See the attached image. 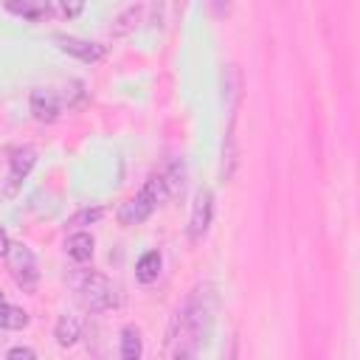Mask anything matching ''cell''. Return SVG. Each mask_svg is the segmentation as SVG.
Wrapping results in <instances>:
<instances>
[{"label": "cell", "mask_w": 360, "mask_h": 360, "mask_svg": "<svg viewBox=\"0 0 360 360\" xmlns=\"http://www.w3.org/2000/svg\"><path fill=\"white\" fill-rule=\"evenodd\" d=\"M177 191H183V166L172 163L166 172L149 177L146 186L118 208V219H121L124 225H138V222H143L163 200H169V197L177 194Z\"/></svg>", "instance_id": "6da1fadb"}, {"label": "cell", "mask_w": 360, "mask_h": 360, "mask_svg": "<svg viewBox=\"0 0 360 360\" xmlns=\"http://www.w3.org/2000/svg\"><path fill=\"white\" fill-rule=\"evenodd\" d=\"M76 292H79V301H82L87 309H93V312L107 309V307L115 304V287H112L104 276H98V273H84V276L79 278Z\"/></svg>", "instance_id": "7a4b0ae2"}, {"label": "cell", "mask_w": 360, "mask_h": 360, "mask_svg": "<svg viewBox=\"0 0 360 360\" xmlns=\"http://www.w3.org/2000/svg\"><path fill=\"white\" fill-rule=\"evenodd\" d=\"M6 259H8V270H11L14 281H17L22 290H34V287H37V278H39L34 253H31L25 245H8Z\"/></svg>", "instance_id": "3957f363"}, {"label": "cell", "mask_w": 360, "mask_h": 360, "mask_svg": "<svg viewBox=\"0 0 360 360\" xmlns=\"http://www.w3.org/2000/svg\"><path fill=\"white\" fill-rule=\"evenodd\" d=\"M31 112L37 121H56L59 112H62V98L56 90H48V87H37L31 93Z\"/></svg>", "instance_id": "277c9868"}, {"label": "cell", "mask_w": 360, "mask_h": 360, "mask_svg": "<svg viewBox=\"0 0 360 360\" xmlns=\"http://www.w3.org/2000/svg\"><path fill=\"white\" fill-rule=\"evenodd\" d=\"M56 45H59V51H65V53H70V56H76V59H82V62H96V59L104 56V45L87 42V39H79V37H65V34H59V37H56Z\"/></svg>", "instance_id": "5b68a950"}, {"label": "cell", "mask_w": 360, "mask_h": 360, "mask_svg": "<svg viewBox=\"0 0 360 360\" xmlns=\"http://www.w3.org/2000/svg\"><path fill=\"white\" fill-rule=\"evenodd\" d=\"M211 208H214V197H211V191H197V200H194V208H191V228H188V233H191V242H197L202 233H205V228H208V222H211Z\"/></svg>", "instance_id": "8992f818"}, {"label": "cell", "mask_w": 360, "mask_h": 360, "mask_svg": "<svg viewBox=\"0 0 360 360\" xmlns=\"http://www.w3.org/2000/svg\"><path fill=\"white\" fill-rule=\"evenodd\" d=\"M8 160H11V172H8L6 194H14V191H17V186H20V180L31 172V166H34V160H37V152H34L31 146H22V149H14Z\"/></svg>", "instance_id": "52a82bcc"}, {"label": "cell", "mask_w": 360, "mask_h": 360, "mask_svg": "<svg viewBox=\"0 0 360 360\" xmlns=\"http://www.w3.org/2000/svg\"><path fill=\"white\" fill-rule=\"evenodd\" d=\"M6 8L11 14H20L31 22H39L48 11H51V3H42V0H22V3H6Z\"/></svg>", "instance_id": "ba28073f"}, {"label": "cell", "mask_w": 360, "mask_h": 360, "mask_svg": "<svg viewBox=\"0 0 360 360\" xmlns=\"http://www.w3.org/2000/svg\"><path fill=\"white\" fill-rule=\"evenodd\" d=\"M0 326L3 329H22V326H28V312L14 307V304H8L3 298V292H0Z\"/></svg>", "instance_id": "9c48e42d"}, {"label": "cell", "mask_w": 360, "mask_h": 360, "mask_svg": "<svg viewBox=\"0 0 360 360\" xmlns=\"http://www.w3.org/2000/svg\"><path fill=\"white\" fill-rule=\"evenodd\" d=\"M158 273H160V253L158 250H149L138 259V267H135V276L141 284H152L158 281Z\"/></svg>", "instance_id": "30bf717a"}, {"label": "cell", "mask_w": 360, "mask_h": 360, "mask_svg": "<svg viewBox=\"0 0 360 360\" xmlns=\"http://www.w3.org/2000/svg\"><path fill=\"white\" fill-rule=\"evenodd\" d=\"M65 248H68V256L76 259V262L93 259V236L90 233H73V236H68Z\"/></svg>", "instance_id": "8fae6325"}, {"label": "cell", "mask_w": 360, "mask_h": 360, "mask_svg": "<svg viewBox=\"0 0 360 360\" xmlns=\"http://www.w3.org/2000/svg\"><path fill=\"white\" fill-rule=\"evenodd\" d=\"M141 332L135 326H127L121 332V360H141Z\"/></svg>", "instance_id": "7c38bea8"}, {"label": "cell", "mask_w": 360, "mask_h": 360, "mask_svg": "<svg viewBox=\"0 0 360 360\" xmlns=\"http://www.w3.org/2000/svg\"><path fill=\"white\" fill-rule=\"evenodd\" d=\"M79 321L73 318V315H62L59 318V323H56V340L62 343V346H70V343H76V338H79Z\"/></svg>", "instance_id": "4fadbf2b"}, {"label": "cell", "mask_w": 360, "mask_h": 360, "mask_svg": "<svg viewBox=\"0 0 360 360\" xmlns=\"http://www.w3.org/2000/svg\"><path fill=\"white\" fill-rule=\"evenodd\" d=\"M101 217H104V208H84L76 217H70V225H87V222H96Z\"/></svg>", "instance_id": "5bb4252c"}, {"label": "cell", "mask_w": 360, "mask_h": 360, "mask_svg": "<svg viewBox=\"0 0 360 360\" xmlns=\"http://www.w3.org/2000/svg\"><path fill=\"white\" fill-rule=\"evenodd\" d=\"M6 360H37V352L28 346H14V349H8Z\"/></svg>", "instance_id": "9a60e30c"}, {"label": "cell", "mask_w": 360, "mask_h": 360, "mask_svg": "<svg viewBox=\"0 0 360 360\" xmlns=\"http://www.w3.org/2000/svg\"><path fill=\"white\" fill-rule=\"evenodd\" d=\"M84 6L82 3H51V11H59L62 17H73V14H79Z\"/></svg>", "instance_id": "2e32d148"}, {"label": "cell", "mask_w": 360, "mask_h": 360, "mask_svg": "<svg viewBox=\"0 0 360 360\" xmlns=\"http://www.w3.org/2000/svg\"><path fill=\"white\" fill-rule=\"evenodd\" d=\"M8 245H11V242H8V236H6V231L0 228V256H6V253H8Z\"/></svg>", "instance_id": "e0dca14e"}, {"label": "cell", "mask_w": 360, "mask_h": 360, "mask_svg": "<svg viewBox=\"0 0 360 360\" xmlns=\"http://www.w3.org/2000/svg\"><path fill=\"white\" fill-rule=\"evenodd\" d=\"M174 360H197V354H186V352H177Z\"/></svg>", "instance_id": "ac0fdd59"}]
</instances>
